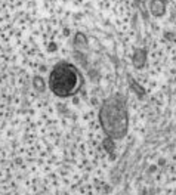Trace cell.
<instances>
[{
    "label": "cell",
    "mask_w": 176,
    "mask_h": 195,
    "mask_svg": "<svg viewBox=\"0 0 176 195\" xmlns=\"http://www.w3.org/2000/svg\"><path fill=\"white\" fill-rule=\"evenodd\" d=\"M0 195H176V0H0Z\"/></svg>",
    "instance_id": "6da1fadb"
}]
</instances>
